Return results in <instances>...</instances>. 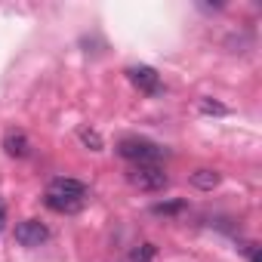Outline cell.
I'll list each match as a JSON object with an SVG mask.
<instances>
[{"mask_svg": "<svg viewBox=\"0 0 262 262\" xmlns=\"http://www.w3.org/2000/svg\"><path fill=\"white\" fill-rule=\"evenodd\" d=\"M201 111H204V114H225V105L210 102V99H201Z\"/></svg>", "mask_w": 262, "mask_h": 262, "instance_id": "12", "label": "cell"}, {"mask_svg": "<svg viewBox=\"0 0 262 262\" xmlns=\"http://www.w3.org/2000/svg\"><path fill=\"white\" fill-rule=\"evenodd\" d=\"M117 155L133 161V164H158L161 158H167V148L148 142V139H136V136H126L117 142Z\"/></svg>", "mask_w": 262, "mask_h": 262, "instance_id": "1", "label": "cell"}, {"mask_svg": "<svg viewBox=\"0 0 262 262\" xmlns=\"http://www.w3.org/2000/svg\"><path fill=\"white\" fill-rule=\"evenodd\" d=\"M155 259H158V247L145 241V244H136L133 250H129V259L126 262H155Z\"/></svg>", "mask_w": 262, "mask_h": 262, "instance_id": "9", "label": "cell"}, {"mask_svg": "<svg viewBox=\"0 0 262 262\" xmlns=\"http://www.w3.org/2000/svg\"><path fill=\"white\" fill-rule=\"evenodd\" d=\"M4 151L10 158H28L31 155V142L28 136L22 133V129H7V136H4Z\"/></svg>", "mask_w": 262, "mask_h": 262, "instance_id": "6", "label": "cell"}, {"mask_svg": "<svg viewBox=\"0 0 262 262\" xmlns=\"http://www.w3.org/2000/svg\"><path fill=\"white\" fill-rule=\"evenodd\" d=\"M16 241L22 247H40L43 241H50V228L37 219H25V222L16 225Z\"/></svg>", "mask_w": 262, "mask_h": 262, "instance_id": "4", "label": "cell"}, {"mask_svg": "<svg viewBox=\"0 0 262 262\" xmlns=\"http://www.w3.org/2000/svg\"><path fill=\"white\" fill-rule=\"evenodd\" d=\"M219 182H222V176H219L216 170H194V173H191V185L201 188V191H213Z\"/></svg>", "mask_w": 262, "mask_h": 262, "instance_id": "8", "label": "cell"}, {"mask_svg": "<svg viewBox=\"0 0 262 262\" xmlns=\"http://www.w3.org/2000/svg\"><path fill=\"white\" fill-rule=\"evenodd\" d=\"M182 210H185V201H170V204H155V207H151L155 216H176V213H182Z\"/></svg>", "mask_w": 262, "mask_h": 262, "instance_id": "11", "label": "cell"}, {"mask_svg": "<svg viewBox=\"0 0 262 262\" xmlns=\"http://www.w3.org/2000/svg\"><path fill=\"white\" fill-rule=\"evenodd\" d=\"M47 191L50 194H62V198H77V201H86V194H90V188L80 179H68V176H56Z\"/></svg>", "mask_w": 262, "mask_h": 262, "instance_id": "5", "label": "cell"}, {"mask_svg": "<svg viewBox=\"0 0 262 262\" xmlns=\"http://www.w3.org/2000/svg\"><path fill=\"white\" fill-rule=\"evenodd\" d=\"M244 250H247V256H250V262H262V259H259V247H256V244H247Z\"/></svg>", "mask_w": 262, "mask_h": 262, "instance_id": "13", "label": "cell"}, {"mask_svg": "<svg viewBox=\"0 0 262 262\" xmlns=\"http://www.w3.org/2000/svg\"><path fill=\"white\" fill-rule=\"evenodd\" d=\"M77 136H80V142H83L90 151H102V148H105V142H102V136H99V129H93V126H80Z\"/></svg>", "mask_w": 262, "mask_h": 262, "instance_id": "10", "label": "cell"}, {"mask_svg": "<svg viewBox=\"0 0 262 262\" xmlns=\"http://www.w3.org/2000/svg\"><path fill=\"white\" fill-rule=\"evenodd\" d=\"M43 204H47L53 213H80L86 201H77V198H62V194H50V191H47Z\"/></svg>", "mask_w": 262, "mask_h": 262, "instance_id": "7", "label": "cell"}, {"mask_svg": "<svg viewBox=\"0 0 262 262\" xmlns=\"http://www.w3.org/2000/svg\"><path fill=\"white\" fill-rule=\"evenodd\" d=\"M126 182L139 191H164L170 185V176L158 164H133L126 170Z\"/></svg>", "mask_w": 262, "mask_h": 262, "instance_id": "2", "label": "cell"}, {"mask_svg": "<svg viewBox=\"0 0 262 262\" xmlns=\"http://www.w3.org/2000/svg\"><path fill=\"white\" fill-rule=\"evenodd\" d=\"M126 77H129V83H133L136 90H142V93H148V96H158V93H161V74H158L155 68H148V65H133V68H126Z\"/></svg>", "mask_w": 262, "mask_h": 262, "instance_id": "3", "label": "cell"}, {"mask_svg": "<svg viewBox=\"0 0 262 262\" xmlns=\"http://www.w3.org/2000/svg\"><path fill=\"white\" fill-rule=\"evenodd\" d=\"M4 222H7V207H4V201H0V228H4Z\"/></svg>", "mask_w": 262, "mask_h": 262, "instance_id": "14", "label": "cell"}]
</instances>
